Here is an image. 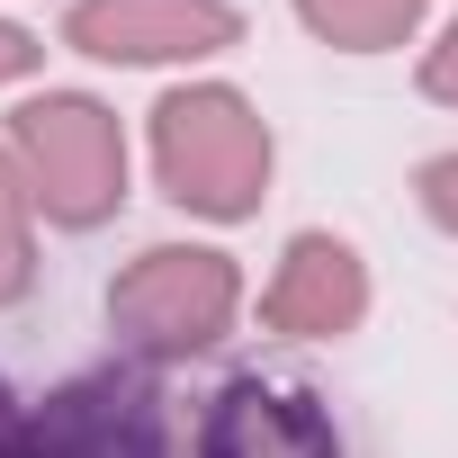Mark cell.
<instances>
[{"label": "cell", "mask_w": 458, "mask_h": 458, "mask_svg": "<svg viewBox=\"0 0 458 458\" xmlns=\"http://www.w3.org/2000/svg\"><path fill=\"white\" fill-rule=\"evenodd\" d=\"M37 64H46V46H37L19 19H0V90H10V81H28Z\"/></svg>", "instance_id": "7c38bea8"}, {"label": "cell", "mask_w": 458, "mask_h": 458, "mask_svg": "<svg viewBox=\"0 0 458 458\" xmlns=\"http://www.w3.org/2000/svg\"><path fill=\"white\" fill-rule=\"evenodd\" d=\"M64 46L90 64H207L243 46L234 0H72Z\"/></svg>", "instance_id": "5b68a950"}, {"label": "cell", "mask_w": 458, "mask_h": 458, "mask_svg": "<svg viewBox=\"0 0 458 458\" xmlns=\"http://www.w3.org/2000/svg\"><path fill=\"white\" fill-rule=\"evenodd\" d=\"M10 153L28 171V198L46 225L90 234L126 207V126L90 90H37L10 108Z\"/></svg>", "instance_id": "3957f363"}, {"label": "cell", "mask_w": 458, "mask_h": 458, "mask_svg": "<svg viewBox=\"0 0 458 458\" xmlns=\"http://www.w3.org/2000/svg\"><path fill=\"white\" fill-rule=\"evenodd\" d=\"M198 458H342V431L324 395L279 377H225L198 413Z\"/></svg>", "instance_id": "8992f818"}, {"label": "cell", "mask_w": 458, "mask_h": 458, "mask_svg": "<svg viewBox=\"0 0 458 458\" xmlns=\"http://www.w3.org/2000/svg\"><path fill=\"white\" fill-rule=\"evenodd\" d=\"M28 288H37V198L10 135H0V306H19Z\"/></svg>", "instance_id": "9c48e42d"}, {"label": "cell", "mask_w": 458, "mask_h": 458, "mask_svg": "<svg viewBox=\"0 0 458 458\" xmlns=\"http://www.w3.org/2000/svg\"><path fill=\"white\" fill-rule=\"evenodd\" d=\"M0 458H28V404L0 386Z\"/></svg>", "instance_id": "4fadbf2b"}, {"label": "cell", "mask_w": 458, "mask_h": 458, "mask_svg": "<svg viewBox=\"0 0 458 458\" xmlns=\"http://www.w3.org/2000/svg\"><path fill=\"white\" fill-rule=\"evenodd\" d=\"M422 10H431V0H297L306 37L333 46V55H395L422 28Z\"/></svg>", "instance_id": "ba28073f"}, {"label": "cell", "mask_w": 458, "mask_h": 458, "mask_svg": "<svg viewBox=\"0 0 458 458\" xmlns=\"http://www.w3.org/2000/svg\"><path fill=\"white\" fill-rule=\"evenodd\" d=\"M422 99H440V108H458V19L422 46Z\"/></svg>", "instance_id": "8fae6325"}, {"label": "cell", "mask_w": 458, "mask_h": 458, "mask_svg": "<svg viewBox=\"0 0 458 458\" xmlns=\"http://www.w3.org/2000/svg\"><path fill=\"white\" fill-rule=\"evenodd\" d=\"M413 198H422V216L440 225V234H458V153H431L413 171Z\"/></svg>", "instance_id": "30bf717a"}, {"label": "cell", "mask_w": 458, "mask_h": 458, "mask_svg": "<svg viewBox=\"0 0 458 458\" xmlns=\"http://www.w3.org/2000/svg\"><path fill=\"white\" fill-rule=\"evenodd\" d=\"M369 315V261L342 234H297L261 288V324L288 342H342Z\"/></svg>", "instance_id": "52a82bcc"}, {"label": "cell", "mask_w": 458, "mask_h": 458, "mask_svg": "<svg viewBox=\"0 0 458 458\" xmlns=\"http://www.w3.org/2000/svg\"><path fill=\"white\" fill-rule=\"evenodd\" d=\"M234 315H243V270L216 243H144L108 279V333L144 369L216 351L225 333H234Z\"/></svg>", "instance_id": "7a4b0ae2"}, {"label": "cell", "mask_w": 458, "mask_h": 458, "mask_svg": "<svg viewBox=\"0 0 458 458\" xmlns=\"http://www.w3.org/2000/svg\"><path fill=\"white\" fill-rule=\"evenodd\" d=\"M270 171H279L270 117L234 81H180L153 99V180L171 207H189L207 225H243V216H261Z\"/></svg>", "instance_id": "6da1fadb"}, {"label": "cell", "mask_w": 458, "mask_h": 458, "mask_svg": "<svg viewBox=\"0 0 458 458\" xmlns=\"http://www.w3.org/2000/svg\"><path fill=\"white\" fill-rule=\"evenodd\" d=\"M28 458H171V422L153 377L81 369L46 404H28Z\"/></svg>", "instance_id": "277c9868"}]
</instances>
